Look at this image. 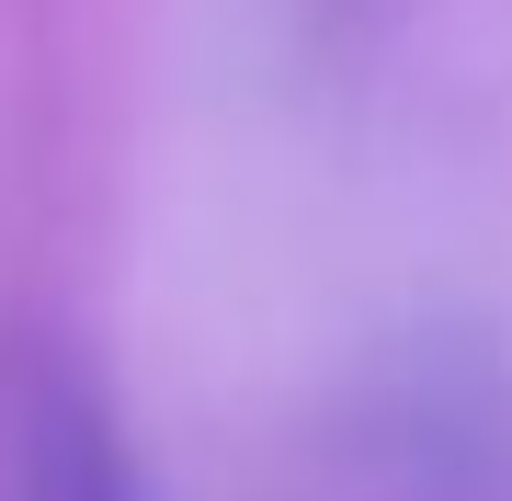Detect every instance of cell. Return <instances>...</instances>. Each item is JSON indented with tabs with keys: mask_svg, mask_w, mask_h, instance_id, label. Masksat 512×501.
Wrapping results in <instances>:
<instances>
[{
	"mask_svg": "<svg viewBox=\"0 0 512 501\" xmlns=\"http://www.w3.org/2000/svg\"><path fill=\"white\" fill-rule=\"evenodd\" d=\"M23 501H148L114 410L69 365L35 376V399H23Z\"/></svg>",
	"mask_w": 512,
	"mask_h": 501,
	"instance_id": "cell-1",
	"label": "cell"
}]
</instances>
